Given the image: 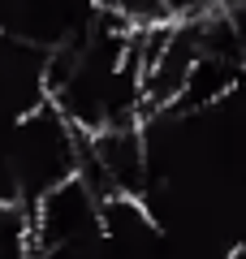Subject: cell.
Returning <instances> with one entry per match:
<instances>
[{
  "mask_svg": "<svg viewBox=\"0 0 246 259\" xmlns=\"http://www.w3.org/2000/svg\"><path fill=\"white\" fill-rule=\"evenodd\" d=\"M78 156H82V130H73L61 117V108L44 100L39 108L13 121V134H9L13 194L30 207L39 194H48L52 186L78 173Z\"/></svg>",
  "mask_w": 246,
  "mask_h": 259,
  "instance_id": "6da1fadb",
  "label": "cell"
},
{
  "mask_svg": "<svg viewBox=\"0 0 246 259\" xmlns=\"http://www.w3.org/2000/svg\"><path fill=\"white\" fill-rule=\"evenodd\" d=\"M30 238H35V250L95 242L100 238V194L78 173L65 177L61 186H52L30 203Z\"/></svg>",
  "mask_w": 246,
  "mask_h": 259,
  "instance_id": "7a4b0ae2",
  "label": "cell"
},
{
  "mask_svg": "<svg viewBox=\"0 0 246 259\" xmlns=\"http://www.w3.org/2000/svg\"><path fill=\"white\" fill-rule=\"evenodd\" d=\"M44 65L48 48L30 44L13 30H0V112L5 117H26L30 108L48 100Z\"/></svg>",
  "mask_w": 246,
  "mask_h": 259,
  "instance_id": "3957f363",
  "label": "cell"
},
{
  "mask_svg": "<svg viewBox=\"0 0 246 259\" xmlns=\"http://www.w3.org/2000/svg\"><path fill=\"white\" fill-rule=\"evenodd\" d=\"M108 5H112V9H117L134 30H147V26H164V22H173V18H169V9H164V0H108Z\"/></svg>",
  "mask_w": 246,
  "mask_h": 259,
  "instance_id": "277c9868",
  "label": "cell"
},
{
  "mask_svg": "<svg viewBox=\"0 0 246 259\" xmlns=\"http://www.w3.org/2000/svg\"><path fill=\"white\" fill-rule=\"evenodd\" d=\"M164 9H169L173 22H186V18H203V13H212L216 5H212V0H164Z\"/></svg>",
  "mask_w": 246,
  "mask_h": 259,
  "instance_id": "5b68a950",
  "label": "cell"
},
{
  "mask_svg": "<svg viewBox=\"0 0 246 259\" xmlns=\"http://www.w3.org/2000/svg\"><path fill=\"white\" fill-rule=\"evenodd\" d=\"M225 13H229V26H233V39H237L242 69H246V5H237V9H225Z\"/></svg>",
  "mask_w": 246,
  "mask_h": 259,
  "instance_id": "8992f818",
  "label": "cell"
},
{
  "mask_svg": "<svg viewBox=\"0 0 246 259\" xmlns=\"http://www.w3.org/2000/svg\"><path fill=\"white\" fill-rule=\"evenodd\" d=\"M22 5H26V0H0V30H9L13 22H18Z\"/></svg>",
  "mask_w": 246,
  "mask_h": 259,
  "instance_id": "52a82bcc",
  "label": "cell"
},
{
  "mask_svg": "<svg viewBox=\"0 0 246 259\" xmlns=\"http://www.w3.org/2000/svg\"><path fill=\"white\" fill-rule=\"evenodd\" d=\"M225 259H246V242H237V246H229Z\"/></svg>",
  "mask_w": 246,
  "mask_h": 259,
  "instance_id": "ba28073f",
  "label": "cell"
},
{
  "mask_svg": "<svg viewBox=\"0 0 246 259\" xmlns=\"http://www.w3.org/2000/svg\"><path fill=\"white\" fill-rule=\"evenodd\" d=\"M216 9H237V5H246V0H212Z\"/></svg>",
  "mask_w": 246,
  "mask_h": 259,
  "instance_id": "9c48e42d",
  "label": "cell"
}]
</instances>
